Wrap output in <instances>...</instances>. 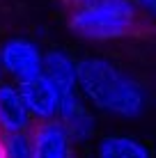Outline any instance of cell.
I'll use <instances>...</instances> for the list:
<instances>
[{
	"label": "cell",
	"instance_id": "7c38bea8",
	"mask_svg": "<svg viewBox=\"0 0 156 158\" xmlns=\"http://www.w3.org/2000/svg\"><path fill=\"white\" fill-rule=\"evenodd\" d=\"M0 158H5V147H2V133H0Z\"/></svg>",
	"mask_w": 156,
	"mask_h": 158
},
{
	"label": "cell",
	"instance_id": "4fadbf2b",
	"mask_svg": "<svg viewBox=\"0 0 156 158\" xmlns=\"http://www.w3.org/2000/svg\"><path fill=\"white\" fill-rule=\"evenodd\" d=\"M2 76H5V69H2V60H0V83H2Z\"/></svg>",
	"mask_w": 156,
	"mask_h": 158
},
{
	"label": "cell",
	"instance_id": "277c9868",
	"mask_svg": "<svg viewBox=\"0 0 156 158\" xmlns=\"http://www.w3.org/2000/svg\"><path fill=\"white\" fill-rule=\"evenodd\" d=\"M19 89H21V96H23L25 108H28V112H30L35 124L57 119V112H60V94H57V89L53 87V83L44 73L39 78L30 80V83L19 85Z\"/></svg>",
	"mask_w": 156,
	"mask_h": 158
},
{
	"label": "cell",
	"instance_id": "3957f363",
	"mask_svg": "<svg viewBox=\"0 0 156 158\" xmlns=\"http://www.w3.org/2000/svg\"><path fill=\"white\" fill-rule=\"evenodd\" d=\"M0 60L2 69L16 85L30 83L44 73V53L35 41L25 37L7 39L0 46Z\"/></svg>",
	"mask_w": 156,
	"mask_h": 158
},
{
	"label": "cell",
	"instance_id": "8fae6325",
	"mask_svg": "<svg viewBox=\"0 0 156 158\" xmlns=\"http://www.w3.org/2000/svg\"><path fill=\"white\" fill-rule=\"evenodd\" d=\"M149 21H156V0H131Z\"/></svg>",
	"mask_w": 156,
	"mask_h": 158
},
{
	"label": "cell",
	"instance_id": "9c48e42d",
	"mask_svg": "<svg viewBox=\"0 0 156 158\" xmlns=\"http://www.w3.org/2000/svg\"><path fill=\"white\" fill-rule=\"evenodd\" d=\"M96 158H154L149 147L131 135H106L96 144Z\"/></svg>",
	"mask_w": 156,
	"mask_h": 158
},
{
	"label": "cell",
	"instance_id": "52a82bcc",
	"mask_svg": "<svg viewBox=\"0 0 156 158\" xmlns=\"http://www.w3.org/2000/svg\"><path fill=\"white\" fill-rule=\"evenodd\" d=\"M35 126L16 83H0V133H19Z\"/></svg>",
	"mask_w": 156,
	"mask_h": 158
},
{
	"label": "cell",
	"instance_id": "8992f818",
	"mask_svg": "<svg viewBox=\"0 0 156 158\" xmlns=\"http://www.w3.org/2000/svg\"><path fill=\"white\" fill-rule=\"evenodd\" d=\"M57 122L64 126V131H67V135L71 138L74 144L87 142V140L94 135V128H96L94 115L90 112V108H87V103L83 101L80 92L74 94V96H69V99L60 101Z\"/></svg>",
	"mask_w": 156,
	"mask_h": 158
},
{
	"label": "cell",
	"instance_id": "5b68a950",
	"mask_svg": "<svg viewBox=\"0 0 156 158\" xmlns=\"http://www.w3.org/2000/svg\"><path fill=\"white\" fill-rule=\"evenodd\" d=\"M32 158H76L71 138L57 119L32 126Z\"/></svg>",
	"mask_w": 156,
	"mask_h": 158
},
{
	"label": "cell",
	"instance_id": "ba28073f",
	"mask_svg": "<svg viewBox=\"0 0 156 158\" xmlns=\"http://www.w3.org/2000/svg\"><path fill=\"white\" fill-rule=\"evenodd\" d=\"M44 76L53 83L62 99L78 94V80H76V60L69 53L53 48V51L44 53Z\"/></svg>",
	"mask_w": 156,
	"mask_h": 158
},
{
	"label": "cell",
	"instance_id": "30bf717a",
	"mask_svg": "<svg viewBox=\"0 0 156 158\" xmlns=\"http://www.w3.org/2000/svg\"><path fill=\"white\" fill-rule=\"evenodd\" d=\"M5 158H32V128L19 133H2Z\"/></svg>",
	"mask_w": 156,
	"mask_h": 158
},
{
	"label": "cell",
	"instance_id": "6da1fadb",
	"mask_svg": "<svg viewBox=\"0 0 156 158\" xmlns=\"http://www.w3.org/2000/svg\"><path fill=\"white\" fill-rule=\"evenodd\" d=\"M78 92L85 103L122 119H136L147 108V92L129 71L103 57L76 62Z\"/></svg>",
	"mask_w": 156,
	"mask_h": 158
},
{
	"label": "cell",
	"instance_id": "7a4b0ae2",
	"mask_svg": "<svg viewBox=\"0 0 156 158\" xmlns=\"http://www.w3.org/2000/svg\"><path fill=\"white\" fill-rule=\"evenodd\" d=\"M64 9L71 32L83 39H122L149 28V19L131 0H64Z\"/></svg>",
	"mask_w": 156,
	"mask_h": 158
}]
</instances>
